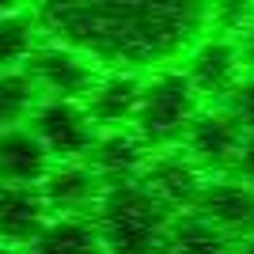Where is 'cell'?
<instances>
[{
  "label": "cell",
  "mask_w": 254,
  "mask_h": 254,
  "mask_svg": "<svg viewBox=\"0 0 254 254\" xmlns=\"http://www.w3.org/2000/svg\"><path fill=\"white\" fill-rule=\"evenodd\" d=\"M232 254H254V235H247V239H239Z\"/></svg>",
  "instance_id": "22"
},
{
  "label": "cell",
  "mask_w": 254,
  "mask_h": 254,
  "mask_svg": "<svg viewBox=\"0 0 254 254\" xmlns=\"http://www.w3.org/2000/svg\"><path fill=\"white\" fill-rule=\"evenodd\" d=\"M53 220L38 186H0V243L27 251Z\"/></svg>",
  "instance_id": "11"
},
{
  "label": "cell",
  "mask_w": 254,
  "mask_h": 254,
  "mask_svg": "<svg viewBox=\"0 0 254 254\" xmlns=\"http://www.w3.org/2000/svg\"><path fill=\"white\" fill-rule=\"evenodd\" d=\"M201 110V99L186 80L182 68H159L144 80L140 87V103L133 114V133H137L152 152H167L186 137L190 122Z\"/></svg>",
  "instance_id": "3"
},
{
  "label": "cell",
  "mask_w": 254,
  "mask_h": 254,
  "mask_svg": "<svg viewBox=\"0 0 254 254\" xmlns=\"http://www.w3.org/2000/svg\"><path fill=\"white\" fill-rule=\"evenodd\" d=\"M152 156L156 152L133 129H106V133L95 137V144H91L84 163L99 175L103 186H118V182H137Z\"/></svg>",
  "instance_id": "10"
},
{
  "label": "cell",
  "mask_w": 254,
  "mask_h": 254,
  "mask_svg": "<svg viewBox=\"0 0 254 254\" xmlns=\"http://www.w3.org/2000/svg\"><path fill=\"white\" fill-rule=\"evenodd\" d=\"M38 103H42V91L34 87V80L27 76V68L0 72V133L19 129L23 122H31V114H34Z\"/></svg>",
  "instance_id": "18"
},
{
  "label": "cell",
  "mask_w": 254,
  "mask_h": 254,
  "mask_svg": "<svg viewBox=\"0 0 254 254\" xmlns=\"http://www.w3.org/2000/svg\"><path fill=\"white\" fill-rule=\"evenodd\" d=\"M50 42L84 53L103 72H140L167 68L163 61L190 53L205 34L209 11L193 4H129V0H91V4H50L34 11Z\"/></svg>",
  "instance_id": "1"
},
{
  "label": "cell",
  "mask_w": 254,
  "mask_h": 254,
  "mask_svg": "<svg viewBox=\"0 0 254 254\" xmlns=\"http://www.w3.org/2000/svg\"><path fill=\"white\" fill-rule=\"evenodd\" d=\"M137 182L171 216H182V212H193V205H197L209 179L197 171V163L182 148H167V152H156L148 159V167H144V175Z\"/></svg>",
  "instance_id": "8"
},
{
  "label": "cell",
  "mask_w": 254,
  "mask_h": 254,
  "mask_svg": "<svg viewBox=\"0 0 254 254\" xmlns=\"http://www.w3.org/2000/svg\"><path fill=\"white\" fill-rule=\"evenodd\" d=\"M193 212L239 243V239L254 235V186H247L239 179H212L205 182Z\"/></svg>",
  "instance_id": "9"
},
{
  "label": "cell",
  "mask_w": 254,
  "mask_h": 254,
  "mask_svg": "<svg viewBox=\"0 0 254 254\" xmlns=\"http://www.w3.org/2000/svg\"><path fill=\"white\" fill-rule=\"evenodd\" d=\"M239 122H243L247 133H254V76L251 80H243V84L232 91V106H228Z\"/></svg>",
  "instance_id": "19"
},
{
  "label": "cell",
  "mask_w": 254,
  "mask_h": 254,
  "mask_svg": "<svg viewBox=\"0 0 254 254\" xmlns=\"http://www.w3.org/2000/svg\"><path fill=\"white\" fill-rule=\"evenodd\" d=\"M140 87H144V80L137 72H103L84 99V110L91 118V126L99 133L129 129L133 114H137V103H140Z\"/></svg>",
  "instance_id": "12"
},
{
  "label": "cell",
  "mask_w": 254,
  "mask_h": 254,
  "mask_svg": "<svg viewBox=\"0 0 254 254\" xmlns=\"http://www.w3.org/2000/svg\"><path fill=\"white\" fill-rule=\"evenodd\" d=\"M235 42H239V57H243V68H254V11L247 15V23L235 31Z\"/></svg>",
  "instance_id": "21"
},
{
  "label": "cell",
  "mask_w": 254,
  "mask_h": 254,
  "mask_svg": "<svg viewBox=\"0 0 254 254\" xmlns=\"http://www.w3.org/2000/svg\"><path fill=\"white\" fill-rule=\"evenodd\" d=\"M38 46V19L34 11L0 8V72H15Z\"/></svg>",
  "instance_id": "17"
},
{
  "label": "cell",
  "mask_w": 254,
  "mask_h": 254,
  "mask_svg": "<svg viewBox=\"0 0 254 254\" xmlns=\"http://www.w3.org/2000/svg\"><path fill=\"white\" fill-rule=\"evenodd\" d=\"M27 76L34 80V87L46 99L84 103L87 91L95 87V80L103 76V68L91 57L68 50L61 42H42V46H34V53L27 57Z\"/></svg>",
  "instance_id": "5"
},
{
  "label": "cell",
  "mask_w": 254,
  "mask_h": 254,
  "mask_svg": "<svg viewBox=\"0 0 254 254\" xmlns=\"http://www.w3.org/2000/svg\"><path fill=\"white\" fill-rule=\"evenodd\" d=\"M247 129L232 110H197L190 122L186 137H182V152L197 163L201 175H224L235 167V159L243 152Z\"/></svg>",
  "instance_id": "6"
},
{
  "label": "cell",
  "mask_w": 254,
  "mask_h": 254,
  "mask_svg": "<svg viewBox=\"0 0 254 254\" xmlns=\"http://www.w3.org/2000/svg\"><path fill=\"white\" fill-rule=\"evenodd\" d=\"M232 175H235L239 182H247V186H254V133H247L243 152H239V159H235Z\"/></svg>",
  "instance_id": "20"
},
{
  "label": "cell",
  "mask_w": 254,
  "mask_h": 254,
  "mask_svg": "<svg viewBox=\"0 0 254 254\" xmlns=\"http://www.w3.org/2000/svg\"><path fill=\"white\" fill-rule=\"evenodd\" d=\"M53 159L27 126L0 133V186H42Z\"/></svg>",
  "instance_id": "14"
},
{
  "label": "cell",
  "mask_w": 254,
  "mask_h": 254,
  "mask_svg": "<svg viewBox=\"0 0 254 254\" xmlns=\"http://www.w3.org/2000/svg\"><path fill=\"white\" fill-rule=\"evenodd\" d=\"M23 254H106L91 216H53Z\"/></svg>",
  "instance_id": "15"
},
{
  "label": "cell",
  "mask_w": 254,
  "mask_h": 254,
  "mask_svg": "<svg viewBox=\"0 0 254 254\" xmlns=\"http://www.w3.org/2000/svg\"><path fill=\"white\" fill-rule=\"evenodd\" d=\"M0 254H23V251H15V247H4V243H0Z\"/></svg>",
  "instance_id": "23"
},
{
  "label": "cell",
  "mask_w": 254,
  "mask_h": 254,
  "mask_svg": "<svg viewBox=\"0 0 254 254\" xmlns=\"http://www.w3.org/2000/svg\"><path fill=\"white\" fill-rule=\"evenodd\" d=\"M186 80L193 84L197 99H224L243 84V57H239V42L235 34H201L193 50L186 53L182 64Z\"/></svg>",
  "instance_id": "7"
},
{
  "label": "cell",
  "mask_w": 254,
  "mask_h": 254,
  "mask_svg": "<svg viewBox=\"0 0 254 254\" xmlns=\"http://www.w3.org/2000/svg\"><path fill=\"white\" fill-rule=\"evenodd\" d=\"M38 190H42L53 216H84L87 209L95 212L106 186L99 182L95 171L80 159V163H57V167H50V175L42 179Z\"/></svg>",
  "instance_id": "13"
},
{
  "label": "cell",
  "mask_w": 254,
  "mask_h": 254,
  "mask_svg": "<svg viewBox=\"0 0 254 254\" xmlns=\"http://www.w3.org/2000/svg\"><path fill=\"white\" fill-rule=\"evenodd\" d=\"M232 251H235V239H228L220 228H212L197 212H182L171 220L167 254H232Z\"/></svg>",
  "instance_id": "16"
},
{
  "label": "cell",
  "mask_w": 254,
  "mask_h": 254,
  "mask_svg": "<svg viewBox=\"0 0 254 254\" xmlns=\"http://www.w3.org/2000/svg\"><path fill=\"white\" fill-rule=\"evenodd\" d=\"M171 220L175 216L140 182L106 186L91 212L106 254H167Z\"/></svg>",
  "instance_id": "2"
},
{
  "label": "cell",
  "mask_w": 254,
  "mask_h": 254,
  "mask_svg": "<svg viewBox=\"0 0 254 254\" xmlns=\"http://www.w3.org/2000/svg\"><path fill=\"white\" fill-rule=\"evenodd\" d=\"M27 129L42 140V148L57 163H80V159H87V152H91V144L99 137V129L91 126L84 103H68V99H42L34 106Z\"/></svg>",
  "instance_id": "4"
}]
</instances>
